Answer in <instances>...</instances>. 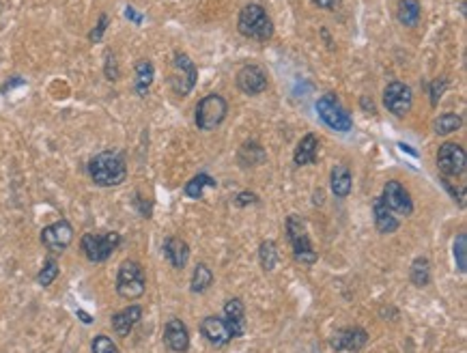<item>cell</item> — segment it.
<instances>
[{"instance_id":"obj_1","label":"cell","mask_w":467,"mask_h":353,"mask_svg":"<svg viewBox=\"0 0 467 353\" xmlns=\"http://www.w3.org/2000/svg\"><path fill=\"white\" fill-rule=\"evenodd\" d=\"M89 177L100 188H117L127 179V160L121 151L108 149L93 156L87 164Z\"/></svg>"},{"instance_id":"obj_2","label":"cell","mask_w":467,"mask_h":353,"mask_svg":"<svg viewBox=\"0 0 467 353\" xmlns=\"http://www.w3.org/2000/svg\"><path fill=\"white\" fill-rule=\"evenodd\" d=\"M284 231H286V239H289V246L293 250L295 263L315 265L319 261V254L313 246V239H310V235H308L306 222L299 216H295V214L289 216L284 222Z\"/></svg>"},{"instance_id":"obj_3","label":"cell","mask_w":467,"mask_h":353,"mask_svg":"<svg viewBox=\"0 0 467 353\" xmlns=\"http://www.w3.org/2000/svg\"><path fill=\"white\" fill-rule=\"evenodd\" d=\"M237 31H240V35H244L248 39L269 41L274 37L276 28H274V22L267 16V11L257 3H250L237 16Z\"/></svg>"},{"instance_id":"obj_4","label":"cell","mask_w":467,"mask_h":353,"mask_svg":"<svg viewBox=\"0 0 467 353\" xmlns=\"http://www.w3.org/2000/svg\"><path fill=\"white\" fill-rule=\"evenodd\" d=\"M146 291V276L138 261L127 259L117 271V293L123 300H140Z\"/></svg>"},{"instance_id":"obj_5","label":"cell","mask_w":467,"mask_h":353,"mask_svg":"<svg viewBox=\"0 0 467 353\" xmlns=\"http://www.w3.org/2000/svg\"><path fill=\"white\" fill-rule=\"evenodd\" d=\"M317 116L323 121V125H328L334 131H351L353 129V116L349 114V110L343 106V102L338 99V95L334 91L326 93L319 97L317 102Z\"/></svg>"},{"instance_id":"obj_6","label":"cell","mask_w":467,"mask_h":353,"mask_svg":"<svg viewBox=\"0 0 467 353\" xmlns=\"http://www.w3.org/2000/svg\"><path fill=\"white\" fill-rule=\"evenodd\" d=\"M228 114V102L218 95V93H211L207 97H203L198 104H196V112H194V123L198 129L203 131H211L215 127L222 125V121L226 119Z\"/></svg>"},{"instance_id":"obj_7","label":"cell","mask_w":467,"mask_h":353,"mask_svg":"<svg viewBox=\"0 0 467 353\" xmlns=\"http://www.w3.org/2000/svg\"><path fill=\"white\" fill-rule=\"evenodd\" d=\"M198 82V69L194 60L186 52L173 54V74H171V87L179 97H188Z\"/></svg>"},{"instance_id":"obj_8","label":"cell","mask_w":467,"mask_h":353,"mask_svg":"<svg viewBox=\"0 0 467 353\" xmlns=\"http://www.w3.org/2000/svg\"><path fill=\"white\" fill-rule=\"evenodd\" d=\"M121 235L117 231H108L104 235H95V233H87L82 235L80 239V248L85 252V256L91 261V263H106L114 252L117 248L121 246Z\"/></svg>"},{"instance_id":"obj_9","label":"cell","mask_w":467,"mask_h":353,"mask_svg":"<svg viewBox=\"0 0 467 353\" xmlns=\"http://www.w3.org/2000/svg\"><path fill=\"white\" fill-rule=\"evenodd\" d=\"M383 200V205L392 211L397 218H409L414 214V198L412 194L407 192V188L394 179L385 181L383 185V192L379 196Z\"/></svg>"},{"instance_id":"obj_10","label":"cell","mask_w":467,"mask_h":353,"mask_svg":"<svg viewBox=\"0 0 467 353\" xmlns=\"http://www.w3.org/2000/svg\"><path fill=\"white\" fill-rule=\"evenodd\" d=\"M383 106L385 110L394 114L397 119H403L409 114L412 106H414V93L405 82H387L383 89Z\"/></svg>"},{"instance_id":"obj_11","label":"cell","mask_w":467,"mask_h":353,"mask_svg":"<svg viewBox=\"0 0 467 353\" xmlns=\"http://www.w3.org/2000/svg\"><path fill=\"white\" fill-rule=\"evenodd\" d=\"M437 168L444 177H463L467 168L465 149L456 143H444L437 151Z\"/></svg>"},{"instance_id":"obj_12","label":"cell","mask_w":467,"mask_h":353,"mask_svg":"<svg viewBox=\"0 0 467 353\" xmlns=\"http://www.w3.org/2000/svg\"><path fill=\"white\" fill-rule=\"evenodd\" d=\"M235 85H237V89H240L244 95L257 97V95H261V93L267 89V72H265L261 65H257V63L244 65L240 72H237Z\"/></svg>"},{"instance_id":"obj_13","label":"cell","mask_w":467,"mask_h":353,"mask_svg":"<svg viewBox=\"0 0 467 353\" xmlns=\"http://www.w3.org/2000/svg\"><path fill=\"white\" fill-rule=\"evenodd\" d=\"M39 239L50 252H65L73 241V227L67 220H56L41 231Z\"/></svg>"},{"instance_id":"obj_14","label":"cell","mask_w":467,"mask_h":353,"mask_svg":"<svg viewBox=\"0 0 467 353\" xmlns=\"http://www.w3.org/2000/svg\"><path fill=\"white\" fill-rule=\"evenodd\" d=\"M368 342V332L364 327H347V330H338L332 338L330 344L334 351H349V353H358L360 349H364Z\"/></svg>"},{"instance_id":"obj_15","label":"cell","mask_w":467,"mask_h":353,"mask_svg":"<svg viewBox=\"0 0 467 353\" xmlns=\"http://www.w3.org/2000/svg\"><path fill=\"white\" fill-rule=\"evenodd\" d=\"M224 323L230 332V338H242L246 334V306L240 298H230L224 304Z\"/></svg>"},{"instance_id":"obj_16","label":"cell","mask_w":467,"mask_h":353,"mask_svg":"<svg viewBox=\"0 0 467 353\" xmlns=\"http://www.w3.org/2000/svg\"><path fill=\"white\" fill-rule=\"evenodd\" d=\"M164 344L173 353H188L190 351V332L181 319H171L164 325Z\"/></svg>"},{"instance_id":"obj_17","label":"cell","mask_w":467,"mask_h":353,"mask_svg":"<svg viewBox=\"0 0 467 353\" xmlns=\"http://www.w3.org/2000/svg\"><path fill=\"white\" fill-rule=\"evenodd\" d=\"M200 334L203 338L213 344V347H226L232 338H230V332L224 323L222 317H215V315H209L200 321Z\"/></svg>"},{"instance_id":"obj_18","label":"cell","mask_w":467,"mask_h":353,"mask_svg":"<svg viewBox=\"0 0 467 353\" xmlns=\"http://www.w3.org/2000/svg\"><path fill=\"white\" fill-rule=\"evenodd\" d=\"M372 220H375V229L381 235H392L401 229V220L383 205V200L379 196L372 200Z\"/></svg>"},{"instance_id":"obj_19","label":"cell","mask_w":467,"mask_h":353,"mask_svg":"<svg viewBox=\"0 0 467 353\" xmlns=\"http://www.w3.org/2000/svg\"><path fill=\"white\" fill-rule=\"evenodd\" d=\"M140 319H142V306H140V304H131V306H127V308L114 313L110 323H112V330L117 332V336L125 338V336H129V332L134 330V325H136Z\"/></svg>"},{"instance_id":"obj_20","label":"cell","mask_w":467,"mask_h":353,"mask_svg":"<svg viewBox=\"0 0 467 353\" xmlns=\"http://www.w3.org/2000/svg\"><path fill=\"white\" fill-rule=\"evenodd\" d=\"M162 252L175 269H183L190 261V246L181 237H166L162 244Z\"/></svg>"},{"instance_id":"obj_21","label":"cell","mask_w":467,"mask_h":353,"mask_svg":"<svg viewBox=\"0 0 467 353\" xmlns=\"http://www.w3.org/2000/svg\"><path fill=\"white\" fill-rule=\"evenodd\" d=\"M317 149H319V138L317 134H306L299 145L295 147V153H293V162L295 166H308V164H315L317 162Z\"/></svg>"},{"instance_id":"obj_22","label":"cell","mask_w":467,"mask_h":353,"mask_svg":"<svg viewBox=\"0 0 467 353\" xmlns=\"http://www.w3.org/2000/svg\"><path fill=\"white\" fill-rule=\"evenodd\" d=\"M155 80V67L151 60H138L136 67H134V91L138 97H146L149 95V89Z\"/></svg>"},{"instance_id":"obj_23","label":"cell","mask_w":467,"mask_h":353,"mask_svg":"<svg viewBox=\"0 0 467 353\" xmlns=\"http://www.w3.org/2000/svg\"><path fill=\"white\" fill-rule=\"evenodd\" d=\"M330 188H332V194L336 198H347L351 194V188H353V175L349 170V166L345 164H336L332 168V177H330Z\"/></svg>"},{"instance_id":"obj_24","label":"cell","mask_w":467,"mask_h":353,"mask_svg":"<svg viewBox=\"0 0 467 353\" xmlns=\"http://www.w3.org/2000/svg\"><path fill=\"white\" fill-rule=\"evenodd\" d=\"M265 160H267V151L257 143V140H246V143L242 145V149H240V153H237V162L244 168L261 166Z\"/></svg>"},{"instance_id":"obj_25","label":"cell","mask_w":467,"mask_h":353,"mask_svg":"<svg viewBox=\"0 0 467 353\" xmlns=\"http://www.w3.org/2000/svg\"><path fill=\"white\" fill-rule=\"evenodd\" d=\"M420 16H422V5L418 3V0H401L399 7H397V20L407 28L418 26Z\"/></svg>"},{"instance_id":"obj_26","label":"cell","mask_w":467,"mask_h":353,"mask_svg":"<svg viewBox=\"0 0 467 353\" xmlns=\"http://www.w3.org/2000/svg\"><path fill=\"white\" fill-rule=\"evenodd\" d=\"M409 280H412V285L418 287V289L429 287V282H431V263H429L426 256H416L414 259V263L409 267Z\"/></svg>"},{"instance_id":"obj_27","label":"cell","mask_w":467,"mask_h":353,"mask_svg":"<svg viewBox=\"0 0 467 353\" xmlns=\"http://www.w3.org/2000/svg\"><path fill=\"white\" fill-rule=\"evenodd\" d=\"M205 188H218V181L209 175V173H198V175H194L188 183H186V188H183V194L188 196V198H203V194H205Z\"/></svg>"},{"instance_id":"obj_28","label":"cell","mask_w":467,"mask_h":353,"mask_svg":"<svg viewBox=\"0 0 467 353\" xmlns=\"http://www.w3.org/2000/svg\"><path fill=\"white\" fill-rule=\"evenodd\" d=\"M213 271L205 265V263H198L194 267V273H192V280H190V291L192 293H205L207 289H211L213 285Z\"/></svg>"},{"instance_id":"obj_29","label":"cell","mask_w":467,"mask_h":353,"mask_svg":"<svg viewBox=\"0 0 467 353\" xmlns=\"http://www.w3.org/2000/svg\"><path fill=\"white\" fill-rule=\"evenodd\" d=\"M463 127V116L454 114V112H448V114H439L435 121H433V131L437 136H450L454 131H458Z\"/></svg>"},{"instance_id":"obj_30","label":"cell","mask_w":467,"mask_h":353,"mask_svg":"<svg viewBox=\"0 0 467 353\" xmlns=\"http://www.w3.org/2000/svg\"><path fill=\"white\" fill-rule=\"evenodd\" d=\"M259 263H261V269L265 273L276 269V265H278V246H276L274 239L261 241V246H259Z\"/></svg>"},{"instance_id":"obj_31","label":"cell","mask_w":467,"mask_h":353,"mask_svg":"<svg viewBox=\"0 0 467 353\" xmlns=\"http://www.w3.org/2000/svg\"><path fill=\"white\" fill-rule=\"evenodd\" d=\"M452 256H454V265L461 273L467 271V235L465 233H458L454 237V244H452Z\"/></svg>"},{"instance_id":"obj_32","label":"cell","mask_w":467,"mask_h":353,"mask_svg":"<svg viewBox=\"0 0 467 353\" xmlns=\"http://www.w3.org/2000/svg\"><path fill=\"white\" fill-rule=\"evenodd\" d=\"M58 273H60V267H58L56 259H45L43 267L37 273V282H39L41 287H50L52 282L58 278Z\"/></svg>"},{"instance_id":"obj_33","label":"cell","mask_w":467,"mask_h":353,"mask_svg":"<svg viewBox=\"0 0 467 353\" xmlns=\"http://www.w3.org/2000/svg\"><path fill=\"white\" fill-rule=\"evenodd\" d=\"M91 351H93V353H119V347L114 344V340H112L110 336L100 334V336L93 338V342H91Z\"/></svg>"},{"instance_id":"obj_34","label":"cell","mask_w":467,"mask_h":353,"mask_svg":"<svg viewBox=\"0 0 467 353\" xmlns=\"http://www.w3.org/2000/svg\"><path fill=\"white\" fill-rule=\"evenodd\" d=\"M446 89H448V80H446V78H435V80L431 82V87H429V95H431V106H433V108L439 104V99L444 97Z\"/></svg>"},{"instance_id":"obj_35","label":"cell","mask_w":467,"mask_h":353,"mask_svg":"<svg viewBox=\"0 0 467 353\" xmlns=\"http://www.w3.org/2000/svg\"><path fill=\"white\" fill-rule=\"evenodd\" d=\"M104 74H106V80H110V82H117V80H119V63H117L114 52H110V50L106 52Z\"/></svg>"},{"instance_id":"obj_36","label":"cell","mask_w":467,"mask_h":353,"mask_svg":"<svg viewBox=\"0 0 467 353\" xmlns=\"http://www.w3.org/2000/svg\"><path fill=\"white\" fill-rule=\"evenodd\" d=\"M108 24H110V18H108V13H102V16H100V20H97V24H95V28L89 33V41H91V43H100V41L104 39V33H106Z\"/></svg>"},{"instance_id":"obj_37","label":"cell","mask_w":467,"mask_h":353,"mask_svg":"<svg viewBox=\"0 0 467 353\" xmlns=\"http://www.w3.org/2000/svg\"><path fill=\"white\" fill-rule=\"evenodd\" d=\"M257 202H259V196L254 192H250V190H244V192H240L235 198H232V205L240 207V209H244L248 205H257Z\"/></svg>"},{"instance_id":"obj_38","label":"cell","mask_w":467,"mask_h":353,"mask_svg":"<svg viewBox=\"0 0 467 353\" xmlns=\"http://www.w3.org/2000/svg\"><path fill=\"white\" fill-rule=\"evenodd\" d=\"M123 16L131 22V24H136V26H140L142 22H144V16L142 13H138L131 5H127L125 9H123Z\"/></svg>"},{"instance_id":"obj_39","label":"cell","mask_w":467,"mask_h":353,"mask_svg":"<svg viewBox=\"0 0 467 353\" xmlns=\"http://www.w3.org/2000/svg\"><path fill=\"white\" fill-rule=\"evenodd\" d=\"M24 85H26V80H24V78H20V76H14V78H9V80L3 85V87H0V93L7 95L11 89H16V87H24Z\"/></svg>"},{"instance_id":"obj_40","label":"cell","mask_w":467,"mask_h":353,"mask_svg":"<svg viewBox=\"0 0 467 353\" xmlns=\"http://www.w3.org/2000/svg\"><path fill=\"white\" fill-rule=\"evenodd\" d=\"M134 205L138 207V214L140 216H144V218H151V202H144L142 200V196H134Z\"/></svg>"},{"instance_id":"obj_41","label":"cell","mask_w":467,"mask_h":353,"mask_svg":"<svg viewBox=\"0 0 467 353\" xmlns=\"http://www.w3.org/2000/svg\"><path fill=\"white\" fill-rule=\"evenodd\" d=\"M313 5H317L319 9H326V11H334L338 7V0H310Z\"/></svg>"},{"instance_id":"obj_42","label":"cell","mask_w":467,"mask_h":353,"mask_svg":"<svg viewBox=\"0 0 467 353\" xmlns=\"http://www.w3.org/2000/svg\"><path fill=\"white\" fill-rule=\"evenodd\" d=\"M362 106H364V110H366V112H375V104H372V99L368 102L366 97H362Z\"/></svg>"},{"instance_id":"obj_43","label":"cell","mask_w":467,"mask_h":353,"mask_svg":"<svg viewBox=\"0 0 467 353\" xmlns=\"http://www.w3.org/2000/svg\"><path fill=\"white\" fill-rule=\"evenodd\" d=\"M77 317H80V319H82L85 323H93V317H89V315H87L85 310H77Z\"/></svg>"}]
</instances>
